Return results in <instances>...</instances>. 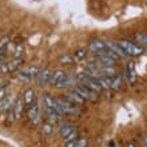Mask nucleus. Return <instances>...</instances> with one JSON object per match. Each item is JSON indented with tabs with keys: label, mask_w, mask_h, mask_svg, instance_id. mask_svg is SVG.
<instances>
[{
	"label": "nucleus",
	"mask_w": 147,
	"mask_h": 147,
	"mask_svg": "<svg viewBox=\"0 0 147 147\" xmlns=\"http://www.w3.org/2000/svg\"><path fill=\"white\" fill-rule=\"evenodd\" d=\"M9 42H11L9 36H3V38L0 39V50L8 48V47H9Z\"/></svg>",
	"instance_id": "29"
},
{
	"label": "nucleus",
	"mask_w": 147,
	"mask_h": 147,
	"mask_svg": "<svg viewBox=\"0 0 147 147\" xmlns=\"http://www.w3.org/2000/svg\"><path fill=\"white\" fill-rule=\"evenodd\" d=\"M122 84H123V75H122V74H118V75H115V76L112 78V82H111L112 90L122 88Z\"/></svg>",
	"instance_id": "19"
},
{
	"label": "nucleus",
	"mask_w": 147,
	"mask_h": 147,
	"mask_svg": "<svg viewBox=\"0 0 147 147\" xmlns=\"http://www.w3.org/2000/svg\"><path fill=\"white\" fill-rule=\"evenodd\" d=\"M59 63H60V64H66V66L72 64L74 63V56L72 55H68V54L62 55V56H59Z\"/></svg>",
	"instance_id": "21"
},
{
	"label": "nucleus",
	"mask_w": 147,
	"mask_h": 147,
	"mask_svg": "<svg viewBox=\"0 0 147 147\" xmlns=\"http://www.w3.org/2000/svg\"><path fill=\"white\" fill-rule=\"evenodd\" d=\"M75 92H78L79 95H80L84 100H91V99H95V92L94 91H91L90 88H87V87H84V86H76L75 88H72Z\"/></svg>",
	"instance_id": "6"
},
{
	"label": "nucleus",
	"mask_w": 147,
	"mask_h": 147,
	"mask_svg": "<svg viewBox=\"0 0 147 147\" xmlns=\"http://www.w3.org/2000/svg\"><path fill=\"white\" fill-rule=\"evenodd\" d=\"M100 74L102 76H114V74H115V68L114 66H110V67H100Z\"/></svg>",
	"instance_id": "23"
},
{
	"label": "nucleus",
	"mask_w": 147,
	"mask_h": 147,
	"mask_svg": "<svg viewBox=\"0 0 147 147\" xmlns=\"http://www.w3.org/2000/svg\"><path fill=\"white\" fill-rule=\"evenodd\" d=\"M24 54V46L22 43H18L15 46V50H13V58H22Z\"/></svg>",
	"instance_id": "26"
},
{
	"label": "nucleus",
	"mask_w": 147,
	"mask_h": 147,
	"mask_svg": "<svg viewBox=\"0 0 147 147\" xmlns=\"http://www.w3.org/2000/svg\"><path fill=\"white\" fill-rule=\"evenodd\" d=\"M75 143H76V140H72V142H67L64 147H75Z\"/></svg>",
	"instance_id": "34"
},
{
	"label": "nucleus",
	"mask_w": 147,
	"mask_h": 147,
	"mask_svg": "<svg viewBox=\"0 0 147 147\" xmlns=\"http://www.w3.org/2000/svg\"><path fill=\"white\" fill-rule=\"evenodd\" d=\"M52 131H54V124L48 123V122H46V123L42 124V132L44 134V135H51Z\"/></svg>",
	"instance_id": "27"
},
{
	"label": "nucleus",
	"mask_w": 147,
	"mask_h": 147,
	"mask_svg": "<svg viewBox=\"0 0 147 147\" xmlns=\"http://www.w3.org/2000/svg\"><path fill=\"white\" fill-rule=\"evenodd\" d=\"M143 142H144V147H147V132L144 134V136H143Z\"/></svg>",
	"instance_id": "36"
},
{
	"label": "nucleus",
	"mask_w": 147,
	"mask_h": 147,
	"mask_svg": "<svg viewBox=\"0 0 147 147\" xmlns=\"http://www.w3.org/2000/svg\"><path fill=\"white\" fill-rule=\"evenodd\" d=\"M96 60L99 62V64H100L102 67H110V66H114V64H115V60H114L111 56H109L107 54L96 56Z\"/></svg>",
	"instance_id": "14"
},
{
	"label": "nucleus",
	"mask_w": 147,
	"mask_h": 147,
	"mask_svg": "<svg viewBox=\"0 0 147 147\" xmlns=\"http://www.w3.org/2000/svg\"><path fill=\"white\" fill-rule=\"evenodd\" d=\"M87 54H88V50H86V48H79V50H76L74 52L72 56L75 60H83V59L87 56Z\"/></svg>",
	"instance_id": "20"
},
{
	"label": "nucleus",
	"mask_w": 147,
	"mask_h": 147,
	"mask_svg": "<svg viewBox=\"0 0 147 147\" xmlns=\"http://www.w3.org/2000/svg\"><path fill=\"white\" fill-rule=\"evenodd\" d=\"M78 138H79V131H78L76 128H74L72 131L64 138V142H66V143L67 142H72V140H76Z\"/></svg>",
	"instance_id": "28"
},
{
	"label": "nucleus",
	"mask_w": 147,
	"mask_h": 147,
	"mask_svg": "<svg viewBox=\"0 0 147 147\" xmlns=\"http://www.w3.org/2000/svg\"><path fill=\"white\" fill-rule=\"evenodd\" d=\"M8 84H9L8 79H0V88H5Z\"/></svg>",
	"instance_id": "32"
},
{
	"label": "nucleus",
	"mask_w": 147,
	"mask_h": 147,
	"mask_svg": "<svg viewBox=\"0 0 147 147\" xmlns=\"http://www.w3.org/2000/svg\"><path fill=\"white\" fill-rule=\"evenodd\" d=\"M23 100H24V105H31V103H34V102L36 100V94L35 91L32 88H28L26 92L23 94Z\"/></svg>",
	"instance_id": "17"
},
{
	"label": "nucleus",
	"mask_w": 147,
	"mask_h": 147,
	"mask_svg": "<svg viewBox=\"0 0 147 147\" xmlns=\"http://www.w3.org/2000/svg\"><path fill=\"white\" fill-rule=\"evenodd\" d=\"M13 120H15V114H13V110H12V107H11V109L7 111V119H5V123L9 124V123H12Z\"/></svg>",
	"instance_id": "31"
},
{
	"label": "nucleus",
	"mask_w": 147,
	"mask_h": 147,
	"mask_svg": "<svg viewBox=\"0 0 147 147\" xmlns=\"http://www.w3.org/2000/svg\"><path fill=\"white\" fill-rule=\"evenodd\" d=\"M12 110H13V114H15V119H19L20 116H22V114H23V110H24V100L22 98H18V99L13 102Z\"/></svg>",
	"instance_id": "12"
},
{
	"label": "nucleus",
	"mask_w": 147,
	"mask_h": 147,
	"mask_svg": "<svg viewBox=\"0 0 147 147\" xmlns=\"http://www.w3.org/2000/svg\"><path fill=\"white\" fill-rule=\"evenodd\" d=\"M42 106L44 112L55 110V98H52L50 94H43L42 96Z\"/></svg>",
	"instance_id": "8"
},
{
	"label": "nucleus",
	"mask_w": 147,
	"mask_h": 147,
	"mask_svg": "<svg viewBox=\"0 0 147 147\" xmlns=\"http://www.w3.org/2000/svg\"><path fill=\"white\" fill-rule=\"evenodd\" d=\"M51 74H52V71H51V68H48V67H46V68H43V70L39 71L38 76H36V79H35L38 87H44V86H47L50 83Z\"/></svg>",
	"instance_id": "4"
},
{
	"label": "nucleus",
	"mask_w": 147,
	"mask_h": 147,
	"mask_svg": "<svg viewBox=\"0 0 147 147\" xmlns=\"http://www.w3.org/2000/svg\"><path fill=\"white\" fill-rule=\"evenodd\" d=\"M135 39L142 48H147V34H135Z\"/></svg>",
	"instance_id": "22"
},
{
	"label": "nucleus",
	"mask_w": 147,
	"mask_h": 147,
	"mask_svg": "<svg viewBox=\"0 0 147 147\" xmlns=\"http://www.w3.org/2000/svg\"><path fill=\"white\" fill-rule=\"evenodd\" d=\"M118 44L120 46V48L124 51V54L126 55H130V56H140V55L143 54V48L138 44L132 42H128V40H119Z\"/></svg>",
	"instance_id": "1"
},
{
	"label": "nucleus",
	"mask_w": 147,
	"mask_h": 147,
	"mask_svg": "<svg viewBox=\"0 0 147 147\" xmlns=\"http://www.w3.org/2000/svg\"><path fill=\"white\" fill-rule=\"evenodd\" d=\"M66 100H68L70 103H72V105H83L84 103V99L79 95L78 92H75L74 90H71V91H68V92L66 94V98H64Z\"/></svg>",
	"instance_id": "10"
},
{
	"label": "nucleus",
	"mask_w": 147,
	"mask_h": 147,
	"mask_svg": "<svg viewBox=\"0 0 147 147\" xmlns=\"http://www.w3.org/2000/svg\"><path fill=\"white\" fill-rule=\"evenodd\" d=\"M78 86V78L75 75H71V74H67L64 79L62 80V83L58 86V88H68V87H72L75 88Z\"/></svg>",
	"instance_id": "7"
},
{
	"label": "nucleus",
	"mask_w": 147,
	"mask_h": 147,
	"mask_svg": "<svg viewBox=\"0 0 147 147\" xmlns=\"http://www.w3.org/2000/svg\"><path fill=\"white\" fill-rule=\"evenodd\" d=\"M88 51L91 54L95 55V56H99V55L106 54L107 46H106V43L103 42V40H100V39H94L88 44Z\"/></svg>",
	"instance_id": "2"
},
{
	"label": "nucleus",
	"mask_w": 147,
	"mask_h": 147,
	"mask_svg": "<svg viewBox=\"0 0 147 147\" xmlns=\"http://www.w3.org/2000/svg\"><path fill=\"white\" fill-rule=\"evenodd\" d=\"M27 116L34 124L40 123V120H42V111H40V107L38 106L36 102H34V103H31V105L28 106Z\"/></svg>",
	"instance_id": "3"
},
{
	"label": "nucleus",
	"mask_w": 147,
	"mask_h": 147,
	"mask_svg": "<svg viewBox=\"0 0 147 147\" xmlns=\"http://www.w3.org/2000/svg\"><path fill=\"white\" fill-rule=\"evenodd\" d=\"M124 78L128 83H135L136 82V71H135V64L134 62H128L126 64V68H124Z\"/></svg>",
	"instance_id": "5"
},
{
	"label": "nucleus",
	"mask_w": 147,
	"mask_h": 147,
	"mask_svg": "<svg viewBox=\"0 0 147 147\" xmlns=\"http://www.w3.org/2000/svg\"><path fill=\"white\" fill-rule=\"evenodd\" d=\"M105 43H106V46H107V50L112 51V52H114V54H116L118 56H119V58H124V56H127V55L124 54V51L120 48V46L116 42L107 40V42H105Z\"/></svg>",
	"instance_id": "11"
},
{
	"label": "nucleus",
	"mask_w": 147,
	"mask_h": 147,
	"mask_svg": "<svg viewBox=\"0 0 147 147\" xmlns=\"http://www.w3.org/2000/svg\"><path fill=\"white\" fill-rule=\"evenodd\" d=\"M88 146V140L87 138H78L76 143H75V147H87Z\"/></svg>",
	"instance_id": "30"
},
{
	"label": "nucleus",
	"mask_w": 147,
	"mask_h": 147,
	"mask_svg": "<svg viewBox=\"0 0 147 147\" xmlns=\"http://www.w3.org/2000/svg\"><path fill=\"white\" fill-rule=\"evenodd\" d=\"M13 106V96L12 95H5L3 100L0 102V111H8Z\"/></svg>",
	"instance_id": "16"
},
{
	"label": "nucleus",
	"mask_w": 147,
	"mask_h": 147,
	"mask_svg": "<svg viewBox=\"0 0 147 147\" xmlns=\"http://www.w3.org/2000/svg\"><path fill=\"white\" fill-rule=\"evenodd\" d=\"M26 71H27L28 76L31 78V80H32V79H36V76H38V74L40 70H39V67H36V66H30L26 68Z\"/></svg>",
	"instance_id": "25"
},
{
	"label": "nucleus",
	"mask_w": 147,
	"mask_h": 147,
	"mask_svg": "<svg viewBox=\"0 0 147 147\" xmlns=\"http://www.w3.org/2000/svg\"><path fill=\"white\" fill-rule=\"evenodd\" d=\"M15 78H16V80L20 82V83H30V82H31V78L28 76V74H27V71L26 70L16 71Z\"/></svg>",
	"instance_id": "18"
},
{
	"label": "nucleus",
	"mask_w": 147,
	"mask_h": 147,
	"mask_svg": "<svg viewBox=\"0 0 147 147\" xmlns=\"http://www.w3.org/2000/svg\"><path fill=\"white\" fill-rule=\"evenodd\" d=\"M67 74L64 72L63 70H55L52 71V74H51V79H50V83L54 87H58L60 83H62V80L64 79V76H66Z\"/></svg>",
	"instance_id": "9"
},
{
	"label": "nucleus",
	"mask_w": 147,
	"mask_h": 147,
	"mask_svg": "<svg viewBox=\"0 0 147 147\" xmlns=\"http://www.w3.org/2000/svg\"><path fill=\"white\" fill-rule=\"evenodd\" d=\"M22 64H23V59L22 58H13L11 60H8L7 62L8 72H16V71H19Z\"/></svg>",
	"instance_id": "13"
},
{
	"label": "nucleus",
	"mask_w": 147,
	"mask_h": 147,
	"mask_svg": "<svg viewBox=\"0 0 147 147\" xmlns=\"http://www.w3.org/2000/svg\"><path fill=\"white\" fill-rule=\"evenodd\" d=\"M127 147H138V146H136V143H134V142H128Z\"/></svg>",
	"instance_id": "35"
},
{
	"label": "nucleus",
	"mask_w": 147,
	"mask_h": 147,
	"mask_svg": "<svg viewBox=\"0 0 147 147\" xmlns=\"http://www.w3.org/2000/svg\"><path fill=\"white\" fill-rule=\"evenodd\" d=\"M5 95H7V94H5V88H0V102L5 98Z\"/></svg>",
	"instance_id": "33"
},
{
	"label": "nucleus",
	"mask_w": 147,
	"mask_h": 147,
	"mask_svg": "<svg viewBox=\"0 0 147 147\" xmlns=\"http://www.w3.org/2000/svg\"><path fill=\"white\" fill-rule=\"evenodd\" d=\"M99 83H100L102 88H111V82H112V78L109 76H100L99 79Z\"/></svg>",
	"instance_id": "24"
},
{
	"label": "nucleus",
	"mask_w": 147,
	"mask_h": 147,
	"mask_svg": "<svg viewBox=\"0 0 147 147\" xmlns=\"http://www.w3.org/2000/svg\"><path fill=\"white\" fill-rule=\"evenodd\" d=\"M74 130V126L70 123H67V122H64V123H60L59 124V127H58V132H59V135L62 136L63 139L66 138L68 134H70L71 131Z\"/></svg>",
	"instance_id": "15"
}]
</instances>
